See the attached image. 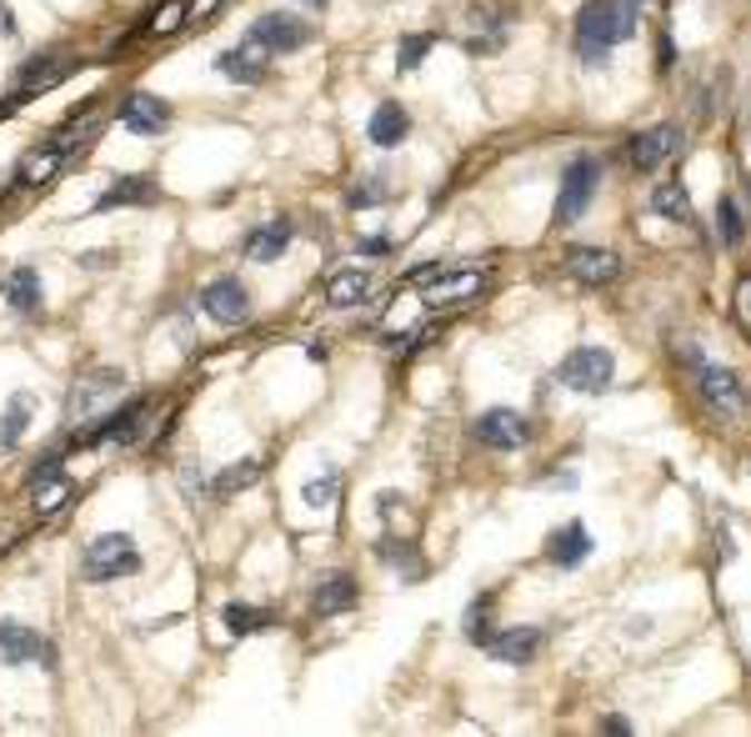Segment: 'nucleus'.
Returning <instances> with one entry per match:
<instances>
[{
    "instance_id": "nucleus-38",
    "label": "nucleus",
    "mask_w": 751,
    "mask_h": 737,
    "mask_svg": "<svg viewBox=\"0 0 751 737\" xmlns=\"http://www.w3.org/2000/svg\"><path fill=\"white\" fill-rule=\"evenodd\" d=\"M60 482V452H46L36 462V472H30V492H40V487H56Z\"/></svg>"
},
{
    "instance_id": "nucleus-30",
    "label": "nucleus",
    "mask_w": 751,
    "mask_h": 737,
    "mask_svg": "<svg viewBox=\"0 0 751 737\" xmlns=\"http://www.w3.org/2000/svg\"><path fill=\"white\" fill-rule=\"evenodd\" d=\"M26 422H30V392H16L6 406V416H0V446H6V452L26 436Z\"/></svg>"
},
{
    "instance_id": "nucleus-32",
    "label": "nucleus",
    "mask_w": 751,
    "mask_h": 737,
    "mask_svg": "<svg viewBox=\"0 0 751 737\" xmlns=\"http://www.w3.org/2000/svg\"><path fill=\"white\" fill-rule=\"evenodd\" d=\"M256 476H260V462H236V466H226V472H220L216 482H210V497H220V502H226V497L246 492V487L256 482Z\"/></svg>"
},
{
    "instance_id": "nucleus-2",
    "label": "nucleus",
    "mask_w": 751,
    "mask_h": 737,
    "mask_svg": "<svg viewBox=\"0 0 751 737\" xmlns=\"http://www.w3.org/2000/svg\"><path fill=\"white\" fill-rule=\"evenodd\" d=\"M140 572V552H136V537L126 532H106L86 547L80 557V577L86 582H116V577H130Z\"/></svg>"
},
{
    "instance_id": "nucleus-22",
    "label": "nucleus",
    "mask_w": 751,
    "mask_h": 737,
    "mask_svg": "<svg viewBox=\"0 0 751 737\" xmlns=\"http://www.w3.org/2000/svg\"><path fill=\"white\" fill-rule=\"evenodd\" d=\"M160 196V186L150 176H116V181L100 191L96 212H116V206H150Z\"/></svg>"
},
{
    "instance_id": "nucleus-43",
    "label": "nucleus",
    "mask_w": 751,
    "mask_h": 737,
    "mask_svg": "<svg viewBox=\"0 0 751 737\" xmlns=\"http://www.w3.org/2000/svg\"><path fill=\"white\" fill-rule=\"evenodd\" d=\"M601 727H606V733H616V737H626V733H631L626 717H601Z\"/></svg>"
},
{
    "instance_id": "nucleus-23",
    "label": "nucleus",
    "mask_w": 751,
    "mask_h": 737,
    "mask_svg": "<svg viewBox=\"0 0 751 737\" xmlns=\"http://www.w3.org/2000/svg\"><path fill=\"white\" fill-rule=\"evenodd\" d=\"M370 296V272L366 266H346V272H330L326 276V306L346 312V306H360Z\"/></svg>"
},
{
    "instance_id": "nucleus-25",
    "label": "nucleus",
    "mask_w": 751,
    "mask_h": 737,
    "mask_svg": "<svg viewBox=\"0 0 751 737\" xmlns=\"http://www.w3.org/2000/svg\"><path fill=\"white\" fill-rule=\"evenodd\" d=\"M290 236H296V226H290V222H266V226H256V232L246 236V246H240V252H246L250 262H276V256L290 246Z\"/></svg>"
},
{
    "instance_id": "nucleus-45",
    "label": "nucleus",
    "mask_w": 751,
    "mask_h": 737,
    "mask_svg": "<svg viewBox=\"0 0 751 737\" xmlns=\"http://www.w3.org/2000/svg\"><path fill=\"white\" fill-rule=\"evenodd\" d=\"M0 36H16V16H10L6 0H0Z\"/></svg>"
},
{
    "instance_id": "nucleus-40",
    "label": "nucleus",
    "mask_w": 751,
    "mask_h": 737,
    "mask_svg": "<svg viewBox=\"0 0 751 737\" xmlns=\"http://www.w3.org/2000/svg\"><path fill=\"white\" fill-rule=\"evenodd\" d=\"M381 557H386L391 567H401L406 577H421V562L411 557V547H406V542H401V552H396V542H386V547H381Z\"/></svg>"
},
{
    "instance_id": "nucleus-4",
    "label": "nucleus",
    "mask_w": 751,
    "mask_h": 737,
    "mask_svg": "<svg viewBox=\"0 0 751 737\" xmlns=\"http://www.w3.org/2000/svg\"><path fill=\"white\" fill-rule=\"evenodd\" d=\"M601 186V161L596 156H576V161L566 166V176H561V196H556V212H551V222L556 226H571L586 216L591 196H596Z\"/></svg>"
},
{
    "instance_id": "nucleus-12",
    "label": "nucleus",
    "mask_w": 751,
    "mask_h": 737,
    "mask_svg": "<svg viewBox=\"0 0 751 737\" xmlns=\"http://www.w3.org/2000/svg\"><path fill=\"white\" fill-rule=\"evenodd\" d=\"M681 146H686V131L666 121V126H651V131H636V136H631V141H626V156H631V166H636V171H656V166L671 161Z\"/></svg>"
},
{
    "instance_id": "nucleus-44",
    "label": "nucleus",
    "mask_w": 751,
    "mask_h": 737,
    "mask_svg": "<svg viewBox=\"0 0 751 737\" xmlns=\"http://www.w3.org/2000/svg\"><path fill=\"white\" fill-rule=\"evenodd\" d=\"M376 507H381V512H386V517H391V512H396V507H406V502H401V497H396V492H381V497H376Z\"/></svg>"
},
{
    "instance_id": "nucleus-13",
    "label": "nucleus",
    "mask_w": 751,
    "mask_h": 737,
    "mask_svg": "<svg viewBox=\"0 0 751 737\" xmlns=\"http://www.w3.org/2000/svg\"><path fill=\"white\" fill-rule=\"evenodd\" d=\"M140 422H146V402H126L120 412H106L90 432H76V446H96V442H136Z\"/></svg>"
},
{
    "instance_id": "nucleus-46",
    "label": "nucleus",
    "mask_w": 751,
    "mask_h": 737,
    "mask_svg": "<svg viewBox=\"0 0 751 737\" xmlns=\"http://www.w3.org/2000/svg\"><path fill=\"white\" fill-rule=\"evenodd\" d=\"M651 632V617H631V637H646Z\"/></svg>"
},
{
    "instance_id": "nucleus-1",
    "label": "nucleus",
    "mask_w": 751,
    "mask_h": 737,
    "mask_svg": "<svg viewBox=\"0 0 751 737\" xmlns=\"http://www.w3.org/2000/svg\"><path fill=\"white\" fill-rule=\"evenodd\" d=\"M636 31V11L621 6V0H586L576 11V56L596 71V66L611 61V46L631 41Z\"/></svg>"
},
{
    "instance_id": "nucleus-19",
    "label": "nucleus",
    "mask_w": 751,
    "mask_h": 737,
    "mask_svg": "<svg viewBox=\"0 0 751 737\" xmlns=\"http://www.w3.org/2000/svg\"><path fill=\"white\" fill-rule=\"evenodd\" d=\"M36 657H46V662H50V647L40 642L26 622H10V617H6V622H0V662H6V667H26V662H36Z\"/></svg>"
},
{
    "instance_id": "nucleus-6",
    "label": "nucleus",
    "mask_w": 751,
    "mask_h": 737,
    "mask_svg": "<svg viewBox=\"0 0 751 737\" xmlns=\"http://www.w3.org/2000/svg\"><path fill=\"white\" fill-rule=\"evenodd\" d=\"M120 386H126V372H116V366H96V372H86L76 386H70V396H66V422L70 426L90 422V416H96L110 396H120Z\"/></svg>"
},
{
    "instance_id": "nucleus-16",
    "label": "nucleus",
    "mask_w": 751,
    "mask_h": 737,
    "mask_svg": "<svg viewBox=\"0 0 751 737\" xmlns=\"http://www.w3.org/2000/svg\"><path fill=\"white\" fill-rule=\"evenodd\" d=\"M60 166H66L60 146H56V141H46V146H36V151L20 156L16 171H10V186H16V191H36V186H50V181H56Z\"/></svg>"
},
{
    "instance_id": "nucleus-35",
    "label": "nucleus",
    "mask_w": 751,
    "mask_h": 737,
    "mask_svg": "<svg viewBox=\"0 0 751 737\" xmlns=\"http://www.w3.org/2000/svg\"><path fill=\"white\" fill-rule=\"evenodd\" d=\"M386 196H391V191H386V176H360V181L346 191V202L356 206V212H366V206H381Z\"/></svg>"
},
{
    "instance_id": "nucleus-11",
    "label": "nucleus",
    "mask_w": 751,
    "mask_h": 737,
    "mask_svg": "<svg viewBox=\"0 0 751 737\" xmlns=\"http://www.w3.org/2000/svg\"><path fill=\"white\" fill-rule=\"evenodd\" d=\"M200 312L220 326H246L250 322V292L236 276H216V282L200 292Z\"/></svg>"
},
{
    "instance_id": "nucleus-3",
    "label": "nucleus",
    "mask_w": 751,
    "mask_h": 737,
    "mask_svg": "<svg viewBox=\"0 0 751 737\" xmlns=\"http://www.w3.org/2000/svg\"><path fill=\"white\" fill-rule=\"evenodd\" d=\"M481 282H486V276H481L476 266H421V272H411V286H416V296L426 306L466 302L471 292H481Z\"/></svg>"
},
{
    "instance_id": "nucleus-24",
    "label": "nucleus",
    "mask_w": 751,
    "mask_h": 737,
    "mask_svg": "<svg viewBox=\"0 0 751 737\" xmlns=\"http://www.w3.org/2000/svg\"><path fill=\"white\" fill-rule=\"evenodd\" d=\"M406 131H411V116L401 111L396 101H386V106H376V111H370V126H366L370 146L391 151V146H401V141H406Z\"/></svg>"
},
{
    "instance_id": "nucleus-31",
    "label": "nucleus",
    "mask_w": 751,
    "mask_h": 737,
    "mask_svg": "<svg viewBox=\"0 0 751 737\" xmlns=\"http://www.w3.org/2000/svg\"><path fill=\"white\" fill-rule=\"evenodd\" d=\"M651 212L671 216V222H691V196L681 191L676 181H666V186H656V191H651Z\"/></svg>"
},
{
    "instance_id": "nucleus-36",
    "label": "nucleus",
    "mask_w": 751,
    "mask_h": 737,
    "mask_svg": "<svg viewBox=\"0 0 751 737\" xmlns=\"http://www.w3.org/2000/svg\"><path fill=\"white\" fill-rule=\"evenodd\" d=\"M336 492H340V476H336V472H326V476H310V482L300 487V502L316 507V512H320V507L336 502Z\"/></svg>"
},
{
    "instance_id": "nucleus-20",
    "label": "nucleus",
    "mask_w": 751,
    "mask_h": 737,
    "mask_svg": "<svg viewBox=\"0 0 751 737\" xmlns=\"http://www.w3.org/2000/svg\"><path fill=\"white\" fill-rule=\"evenodd\" d=\"M356 597H360L356 577H350V572H330V577H320V582H316L310 607H316L320 617H336V612H350V607H356Z\"/></svg>"
},
{
    "instance_id": "nucleus-28",
    "label": "nucleus",
    "mask_w": 751,
    "mask_h": 737,
    "mask_svg": "<svg viewBox=\"0 0 751 737\" xmlns=\"http://www.w3.org/2000/svg\"><path fill=\"white\" fill-rule=\"evenodd\" d=\"M220 622H226L230 637H256L270 627V612L266 607H250V602H230L226 612H220Z\"/></svg>"
},
{
    "instance_id": "nucleus-8",
    "label": "nucleus",
    "mask_w": 751,
    "mask_h": 737,
    "mask_svg": "<svg viewBox=\"0 0 751 737\" xmlns=\"http://www.w3.org/2000/svg\"><path fill=\"white\" fill-rule=\"evenodd\" d=\"M70 71H76V66H70V56H60V51L30 56V61L16 71V91H10L6 101H0V116H10L20 101H26V96H40V91H50V86H56V81H66Z\"/></svg>"
},
{
    "instance_id": "nucleus-18",
    "label": "nucleus",
    "mask_w": 751,
    "mask_h": 737,
    "mask_svg": "<svg viewBox=\"0 0 751 737\" xmlns=\"http://www.w3.org/2000/svg\"><path fill=\"white\" fill-rule=\"evenodd\" d=\"M486 647L496 662H506V667H521V662H531V657L541 652V627H506L501 637H486Z\"/></svg>"
},
{
    "instance_id": "nucleus-14",
    "label": "nucleus",
    "mask_w": 751,
    "mask_h": 737,
    "mask_svg": "<svg viewBox=\"0 0 751 737\" xmlns=\"http://www.w3.org/2000/svg\"><path fill=\"white\" fill-rule=\"evenodd\" d=\"M216 71L236 86H260L270 76V51H260L256 41H240V46H230V51L216 56Z\"/></svg>"
},
{
    "instance_id": "nucleus-37",
    "label": "nucleus",
    "mask_w": 751,
    "mask_h": 737,
    "mask_svg": "<svg viewBox=\"0 0 751 737\" xmlns=\"http://www.w3.org/2000/svg\"><path fill=\"white\" fill-rule=\"evenodd\" d=\"M486 617H491V597H476V602H471V612H466V637H471V642H486V637H491Z\"/></svg>"
},
{
    "instance_id": "nucleus-41",
    "label": "nucleus",
    "mask_w": 751,
    "mask_h": 737,
    "mask_svg": "<svg viewBox=\"0 0 751 737\" xmlns=\"http://www.w3.org/2000/svg\"><path fill=\"white\" fill-rule=\"evenodd\" d=\"M360 252H366V256H386L391 242H386V236H370V242H360Z\"/></svg>"
},
{
    "instance_id": "nucleus-47",
    "label": "nucleus",
    "mask_w": 751,
    "mask_h": 737,
    "mask_svg": "<svg viewBox=\"0 0 751 737\" xmlns=\"http://www.w3.org/2000/svg\"><path fill=\"white\" fill-rule=\"evenodd\" d=\"M306 6H310V11H326V6H330V0H306Z\"/></svg>"
},
{
    "instance_id": "nucleus-29",
    "label": "nucleus",
    "mask_w": 751,
    "mask_h": 737,
    "mask_svg": "<svg viewBox=\"0 0 751 737\" xmlns=\"http://www.w3.org/2000/svg\"><path fill=\"white\" fill-rule=\"evenodd\" d=\"M717 236H721V246H741V242H747V216H741L737 196H721V202H717Z\"/></svg>"
},
{
    "instance_id": "nucleus-26",
    "label": "nucleus",
    "mask_w": 751,
    "mask_h": 737,
    "mask_svg": "<svg viewBox=\"0 0 751 737\" xmlns=\"http://www.w3.org/2000/svg\"><path fill=\"white\" fill-rule=\"evenodd\" d=\"M100 126H106V116H100V111H90L86 121H80V116H76V121H70L66 131H56V136H50V141H56V146H60V156H66V161H70V156H86L90 146H96Z\"/></svg>"
},
{
    "instance_id": "nucleus-34",
    "label": "nucleus",
    "mask_w": 751,
    "mask_h": 737,
    "mask_svg": "<svg viewBox=\"0 0 751 737\" xmlns=\"http://www.w3.org/2000/svg\"><path fill=\"white\" fill-rule=\"evenodd\" d=\"M431 46H436V36H401L396 41V71H416V66L431 56Z\"/></svg>"
},
{
    "instance_id": "nucleus-27",
    "label": "nucleus",
    "mask_w": 751,
    "mask_h": 737,
    "mask_svg": "<svg viewBox=\"0 0 751 737\" xmlns=\"http://www.w3.org/2000/svg\"><path fill=\"white\" fill-rule=\"evenodd\" d=\"M6 302L16 306L20 316H36L40 312V276L30 272V266H16V272L6 276Z\"/></svg>"
},
{
    "instance_id": "nucleus-17",
    "label": "nucleus",
    "mask_w": 751,
    "mask_h": 737,
    "mask_svg": "<svg viewBox=\"0 0 751 737\" xmlns=\"http://www.w3.org/2000/svg\"><path fill=\"white\" fill-rule=\"evenodd\" d=\"M120 126H126V131H136V136H160L170 126V106L160 101V96L136 91V96H126V101H120Z\"/></svg>"
},
{
    "instance_id": "nucleus-7",
    "label": "nucleus",
    "mask_w": 751,
    "mask_h": 737,
    "mask_svg": "<svg viewBox=\"0 0 751 737\" xmlns=\"http://www.w3.org/2000/svg\"><path fill=\"white\" fill-rule=\"evenodd\" d=\"M681 356H686V362L696 366V386H701V396H706V406H717V412H727V416L747 412V386H741V376H737V372L701 362L696 346H686Z\"/></svg>"
},
{
    "instance_id": "nucleus-33",
    "label": "nucleus",
    "mask_w": 751,
    "mask_h": 737,
    "mask_svg": "<svg viewBox=\"0 0 751 737\" xmlns=\"http://www.w3.org/2000/svg\"><path fill=\"white\" fill-rule=\"evenodd\" d=\"M180 26H186V0H166L160 11L146 16V31L150 36H176Z\"/></svg>"
},
{
    "instance_id": "nucleus-42",
    "label": "nucleus",
    "mask_w": 751,
    "mask_h": 737,
    "mask_svg": "<svg viewBox=\"0 0 751 737\" xmlns=\"http://www.w3.org/2000/svg\"><path fill=\"white\" fill-rule=\"evenodd\" d=\"M737 302H741V312H747V322H751V276H741V286H737Z\"/></svg>"
},
{
    "instance_id": "nucleus-9",
    "label": "nucleus",
    "mask_w": 751,
    "mask_h": 737,
    "mask_svg": "<svg viewBox=\"0 0 751 737\" xmlns=\"http://www.w3.org/2000/svg\"><path fill=\"white\" fill-rule=\"evenodd\" d=\"M310 26L300 21V16H290V11H266L256 26L246 31V41H256L260 51H270V56H286V51H300V46H310Z\"/></svg>"
},
{
    "instance_id": "nucleus-5",
    "label": "nucleus",
    "mask_w": 751,
    "mask_h": 737,
    "mask_svg": "<svg viewBox=\"0 0 751 737\" xmlns=\"http://www.w3.org/2000/svg\"><path fill=\"white\" fill-rule=\"evenodd\" d=\"M611 376H616V356L606 346H576L556 366V382L571 386V392H606Z\"/></svg>"
},
{
    "instance_id": "nucleus-21",
    "label": "nucleus",
    "mask_w": 751,
    "mask_h": 737,
    "mask_svg": "<svg viewBox=\"0 0 751 737\" xmlns=\"http://www.w3.org/2000/svg\"><path fill=\"white\" fill-rule=\"evenodd\" d=\"M591 557V532L581 522H566L561 532L546 537V562L551 567H581Z\"/></svg>"
},
{
    "instance_id": "nucleus-15",
    "label": "nucleus",
    "mask_w": 751,
    "mask_h": 737,
    "mask_svg": "<svg viewBox=\"0 0 751 737\" xmlns=\"http://www.w3.org/2000/svg\"><path fill=\"white\" fill-rule=\"evenodd\" d=\"M566 272L576 276L581 286H611L621 276V256L601 252V246H571L566 252Z\"/></svg>"
},
{
    "instance_id": "nucleus-10",
    "label": "nucleus",
    "mask_w": 751,
    "mask_h": 737,
    "mask_svg": "<svg viewBox=\"0 0 751 737\" xmlns=\"http://www.w3.org/2000/svg\"><path fill=\"white\" fill-rule=\"evenodd\" d=\"M471 432H476V442L491 446V452H516V446L531 442V422L521 412H511V406H491V412H481L476 422H471Z\"/></svg>"
},
{
    "instance_id": "nucleus-39",
    "label": "nucleus",
    "mask_w": 751,
    "mask_h": 737,
    "mask_svg": "<svg viewBox=\"0 0 751 737\" xmlns=\"http://www.w3.org/2000/svg\"><path fill=\"white\" fill-rule=\"evenodd\" d=\"M226 11V0H186V26H206Z\"/></svg>"
}]
</instances>
